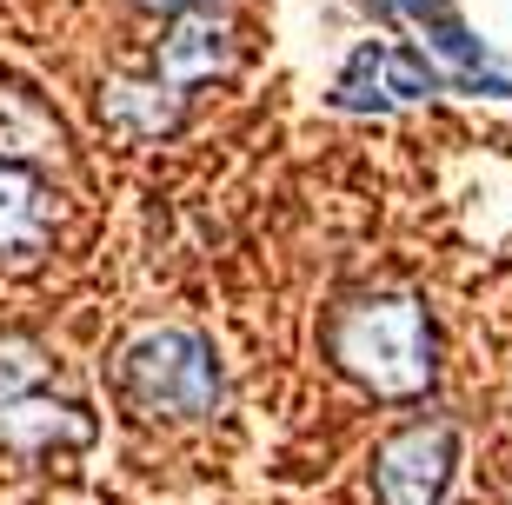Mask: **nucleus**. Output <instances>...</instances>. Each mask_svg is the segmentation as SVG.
<instances>
[{
  "mask_svg": "<svg viewBox=\"0 0 512 505\" xmlns=\"http://www.w3.org/2000/svg\"><path fill=\"white\" fill-rule=\"evenodd\" d=\"M326 353L373 399H419L439 373V333L413 293H360L326 319Z\"/></svg>",
  "mask_w": 512,
  "mask_h": 505,
  "instance_id": "obj_1",
  "label": "nucleus"
},
{
  "mask_svg": "<svg viewBox=\"0 0 512 505\" xmlns=\"http://www.w3.org/2000/svg\"><path fill=\"white\" fill-rule=\"evenodd\" d=\"M233 60V27L213 7H193V14H173L160 54H153V74H167L173 87H193V80L227 74Z\"/></svg>",
  "mask_w": 512,
  "mask_h": 505,
  "instance_id": "obj_7",
  "label": "nucleus"
},
{
  "mask_svg": "<svg viewBox=\"0 0 512 505\" xmlns=\"http://www.w3.org/2000/svg\"><path fill=\"white\" fill-rule=\"evenodd\" d=\"M439 94V74L433 60L419 47H399V40H366L360 54L346 60L340 87H333V107L346 113H386V107H406V100H426Z\"/></svg>",
  "mask_w": 512,
  "mask_h": 505,
  "instance_id": "obj_4",
  "label": "nucleus"
},
{
  "mask_svg": "<svg viewBox=\"0 0 512 505\" xmlns=\"http://www.w3.org/2000/svg\"><path fill=\"white\" fill-rule=\"evenodd\" d=\"M140 7H153V14H193V7H213V0H140Z\"/></svg>",
  "mask_w": 512,
  "mask_h": 505,
  "instance_id": "obj_10",
  "label": "nucleus"
},
{
  "mask_svg": "<svg viewBox=\"0 0 512 505\" xmlns=\"http://www.w3.org/2000/svg\"><path fill=\"white\" fill-rule=\"evenodd\" d=\"M120 379L140 412H167V419H207L227 393L220 359L200 333H140L120 359Z\"/></svg>",
  "mask_w": 512,
  "mask_h": 505,
  "instance_id": "obj_2",
  "label": "nucleus"
},
{
  "mask_svg": "<svg viewBox=\"0 0 512 505\" xmlns=\"http://www.w3.org/2000/svg\"><path fill=\"white\" fill-rule=\"evenodd\" d=\"M54 233V193L27 160L0 147V260H34Z\"/></svg>",
  "mask_w": 512,
  "mask_h": 505,
  "instance_id": "obj_6",
  "label": "nucleus"
},
{
  "mask_svg": "<svg viewBox=\"0 0 512 505\" xmlns=\"http://www.w3.org/2000/svg\"><path fill=\"white\" fill-rule=\"evenodd\" d=\"M453 459H459L453 419H413V426H399L380 446V459H373L380 505H439L446 499V479H453Z\"/></svg>",
  "mask_w": 512,
  "mask_h": 505,
  "instance_id": "obj_3",
  "label": "nucleus"
},
{
  "mask_svg": "<svg viewBox=\"0 0 512 505\" xmlns=\"http://www.w3.org/2000/svg\"><path fill=\"white\" fill-rule=\"evenodd\" d=\"M366 7H373V14H386V20H406V27H419V34L433 40V54L459 67V80H466V87L512 94V80L479 74V67H486V40H473V27H466V20H459L446 0H366Z\"/></svg>",
  "mask_w": 512,
  "mask_h": 505,
  "instance_id": "obj_5",
  "label": "nucleus"
},
{
  "mask_svg": "<svg viewBox=\"0 0 512 505\" xmlns=\"http://www.w3.org/2000/svg\"><path fill=\"white\" fill-rule=\"evenodd\" d=\"M107 113L133 133H167L180 120V87L167 74H140V80H114L107 87Z\"/></svg>",
  "mask_w": 512,
  "mask_h": 505,
  "instance_id": "obj_9",
  "label": "nucleus"
},
{
  "mask_svg": "<svg viewBox=\"0 0 512 505\" xmlns=\"http://www.w3.org/2000/svg\"><path fill=\"white\" fill-rule=\"evenodd\" d=\"M0 439L14 446H80L87 439V412L67 406V399H27V393H7L0 399Z\"/></svg>",
  "mask_w": 512,
  "mask_h": 505,
  "instance_id": "obj_8",
  "label": "nucleus"
}]
</instances>
